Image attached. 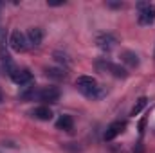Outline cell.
Instances as JSON below:
<instances>
[{
	"label": "cell",
	"mask_w": 155,
	"mask_h": 153,
	"mask_svg": "<svg viewBox=\"0 0 155 153\" xmlns=\"http://www.w3.org/2000/svg\"><path fill=\"white\" fill-rule=\"evenodd\" d=\"M76 86L83 96H87L90 99H103L107 96V88L103 85H99L92 76H79L76 79Z\"/></svg>",
	"instance_id": "obj_1"
},
{
	"label": "cell",
	"mask_w": 155,
	"mask_h": 153,
	"mask_svg": "<svg viewBox=\"0 0 155 153\" xmlns=\"http://www.w3.org/2000/svg\"><path fill=\"white\" fill-rule=\"evenodd\" d=\"M137 9H139L137 22H139L141 25H152L155 22V5L153 4L139 2V4H137Z\"/></svg>",
	"instance_id": "obj_2"
},
{
	"label": "cell",
	"mask_w": 155,
	"mask_h": 153,
	"mask_svg": "<svg viewBox=\"0 0 155 153\" xmlns=\"http://www.w3.org/2000/svg\"><path fill=\"white\" fill-rule=\"evenodd\" d=\"M96 67H97L99 70H103V72H110L112 76H116V77H126L128 76L126 69H123L121 65H116V63H112V61H107V60L96 61Z\"/></svg>",
	"instance_id": "obj_3"
},
{
	"label": "cell",
	"mask_w": 155,
	"mask_h": 153,
	"mask_svg": "<svg viewBox=\"0 0 155 153\" xmlns=\"http://www.w3.org/2000/svg\"><path fill=\"white\" fill-rule=\"evenodd\" d=\"M9 47L16 52H24L27 49V36L20 29H15L9 36Z\"/></svg>",
	"instance_id": "obj_4"
},
{
	"label": "cell",
	"mask_w": 155,
	"mask_h": 153,
	"mask_svg": "<svg viewBox=\"0 0 155 153\" xmlns=\"http://www.w3.org/2000/svg\"><path fill=\"white\" fill-rule=\"evenodd\" d=\"M36 97H38L40 101H43V103H58V99H60V88H56V86H45V88L38 90Z\"/></svg>",
	"instance_id": "obj_5"
},
{
	"label": "cell",
	"mask_w": 155,
	"mask_h": 153,
	"mask_svg": "<svg viewBox=\"0 0 155 153\" xmlns=\"http://www.w3.org/2000/svg\"><path fill=\"white\" fill-rule=\"evenodd\" d=\"M96 43H97V47L101 49V50H112L114 47H116L117 43V38L114 34H110V33H99L97 36H96Z\"/></svg>",
	"instance_id": "obj_6"
},
{
	"label": "cell",
	"mask_w": 155,
	"mask_h": 153,
	"mask_svg": "<svg viewBox=\"0 0 155 153\" xmlns=\"http://www.w3.org/2000/svg\"><path fill=\"white\" fill-rule=\"evenodd\" d=\"M124 128H126V122L124 121H114L108 128H107V132H105V141L107 142H110V141H114L117 135H121L123 132H124Z\"/></svg>",
	"instance_id": "obj_7"
},
{
	"label": "cell",
	"mask_w": 155,
	"mask_h": 153,
	"mask_svg": "<svg viewBox=\"0 0 155 153\" xmlns=\"http://www.w3.org/2000/svg\"><path fill=\"white\" fill-rule=\"evenodd\" d=\"M0 63H2V69H4L9 76L16 70V65H15L13 58H11V56H9V52L4 49V41H2V45H0Z\"/></svg>",
	"instance_id": "obj_8"
},
{
	"label": "cell",
	"mask_w": 155,
	"mask_h": 153,
	"mask_svg": "<svg viewBox=\"0 0 155 153\" xmlns=\"http://www.w3.org/2000/svg\"><path fill=\"white\" fill-rule=\"evenodd\" d=\"M11 79H13L16 85H27V83L33 79V74H31L27 69H16V70L11 74Z\"/></svg>",
	"instance_id": "obj_9"
},
{
	"label": "cell",
	"mask_w": 155,
	"mask_h": 153,
	"mask_svg": "<svg viewBox=\"0 0 155 153\" xmlns=\"http://www.w3.org/2000/svg\"><path fill=\"white\" fill-rule=\"evenodd\" d=\"M25 36H27V43L29 45L38 47V45H41V41H43V31L40 27H31Z\"/></svg>",
	"instance_id": "obj_10"
},
{
	"label": "cell",
	"mask_w": 155,
	"mask_h": 153,
	"mask_svg": "<svg viewBox=\"0 0 155 153\" xmlns=\"http://www.w3.org/2000/svg\"><path fill=\"white\" fill-rule=\"evenodd\" d=\"M121 61L134 69V67L139 65V56H137L134 50H123V52H121Z\"/></svg>",
	"instance_id": "obj_11"
},
{
	"label": "cell",
	"mask_w": 155,
	"mask_h": 153,
	"mask_svg": "<svg viewBox=\"0 0 155 153\" xmlns=\"http://www.w3.org/2000/svg\"><path fill=\"white\" fill-rule=\"evenodd\" d=\"M33 117H36L40 121H51L52 119V110L49 106H36L33 112H31Z\"/></svg>",
	"instance_id": "obj_12"
},
{
	"label": "cell",
	"mask_w": 155,
	"mask_h": 153,
	"mask_svg": "<svg viewBox=\"0 0 155 153\" xmlns=\"http://www.w3.org/2000/svg\"><path fill=\"white\" fill-rule=\"evenodd\" d=\"M56 128L58 130H65V132H71L74 128V119L71 115H61L58 121H56Z\"/></svg>",
	"instance_id": "obj_13"
},
{
	"label": "cell",
	"mask_w": 155,
	"mask_h": 153,
	"mask_svg": "<svg viewBox=\"0 0 155 153\" xmlns=\"http://www.w3.org/2000/svg\"><path fill=\"white\" fill-rule=\"evenodd\" d=\"M45 76L51 77V79H63V77L67 76V72H65V69L49 67V69H45Z\"/></svg>",
	"instance_id": "obj_14"
},
{
	"label": "cell",
	"mask_w": 155,
	"mask_h": 153,
	"mask_svg": "<svg viewBox=\"0 0 155 153\" xmlns=\"http://www.w3.org/2000/svg\"><path fill=\"white\" fill-rule=\"evenodd\" d=\"M146 105H148V99H146V97H139L137 103L134 105V108L130 110V115H134V117L139 115L141 112H143V108H146Z\"/></svg>",
	"instance_id": "obj_15"
},
{
	"label": "cell",
	"mask_w": 155,
	"mask_h": 153,
	"mask_svg": "<svg viewBox=\"0 0 155 153\" xmlns=\"http://www.w3.org/2000/svg\"><path fill=\"white\" fill-rule=\"evenodd\" d=\"M54 58H56V61H60V63H65V65H69V63H71V60H69V56H67V54L54 52Z\"/></svg>",
	"instance_id": "obj_16"
},
{
	"label": "cell",
	"mask_w": 155,
	"mask_h": 153,
	"mask_svg": "<svg viewBox=\"0 0 155 153\" xmlns=\"http://www.w3.org/2000/svg\"><path fill=\"white\" fill-rule=\"evenodd\" d=\"M47 4L52 5V7H56V5H63L65 2H63V0H47Z\"/></svg>",
	"instance_id": "obj_17"
}]
</instances>
